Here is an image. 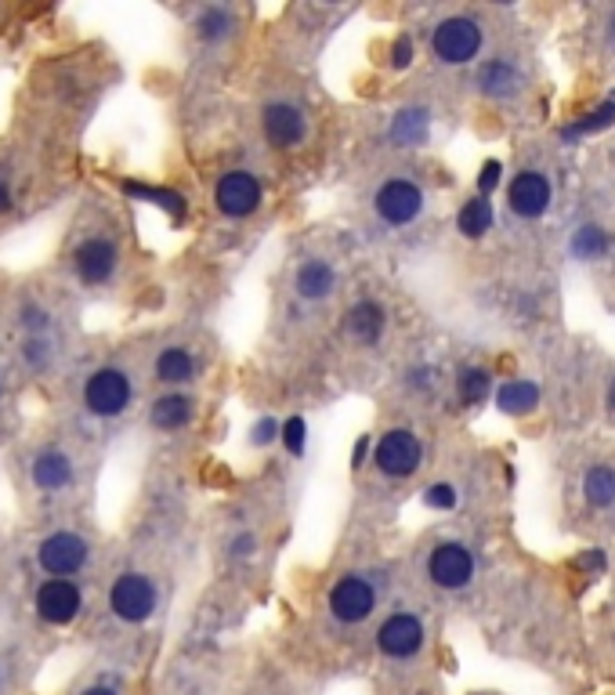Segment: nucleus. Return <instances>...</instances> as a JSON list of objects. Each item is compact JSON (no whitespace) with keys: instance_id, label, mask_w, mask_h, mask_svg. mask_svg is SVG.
Masks as SVG:
<instances>
[{"instance_id":"f257e3e1","label":"nucleus","mask_w":615,"mask_h":695,"mask_svg":"<svg viewBox=\"0 0 615 695\" xmlns=\"http://www.w3.org/2000/svg\"><path fill=\"white\" fill-rule=\"evenodd\" d=\"M62 265H66V276L73 279L76 290H84V294L116 290L127 276V265H131L123 225L116 218H105V214L91 218L87 225H76L66 243V254H62Z\"/></svg>"},{"instance_id":"f03ea898","label":"nucleus","mask_w":615,"mask_h":695,"mask_svg":"<svg viewBox=\"0 0 615 695\" xmlns=\"http://www.w3.org/2000/svg\"><path fill=\"white\" fill-rule=\"evenodd\" d=\"M76 406L95 424H120L138 406V373L120 359L95 362L76 384Z\"/></svg>"},{"instance_id":"7ed1b4c3","label":"nucleus","mask_w":615,"mask_h":695,"mask_svg":"<svg viewBox=\"0 0 615 695\" xmlns=\"http://www.w3.org/2000/svg\"><path fill=\"white\" fill-rule=\"evenodd\" d=\"M22 478L37 500H66L80 489V460L66 442H37L22 457Z\"/></svg>"},{"instance_id":"20e7f679","label":"nucleus","mask_w":615,"mask_h":695,"mask_svg":"<svg viewBox=\"0 0 615 695\" xmlns=\"http://www.w3.org/2000/svg\"><path fill=\"white\" fill-rule=\"evenodd\" d=\"M91 565H95V540L73 525L51 529L33 547V569L44 580H80Z\"/></svg>"},{"instance_id":"39448f33","label":"nucleus","mask_w":615,"mask_h":695,"mask_svg":"<svg viewBox=\"0 0 615 695\" xmlns=\"http://www.w3.org/2000/svg\"><path fill=\"white\" fill-rule=\"evenodd\" d=\"M257 134L272 153H294L312 138V113L294 95H268L257 109Z\"/></svg>"},{"instance_id":"423d86ee","label":"nucleus","mask_w":615,"mask_h":695,"mask_svg":"<svg viewBox=\"0 0 615 695\" xmlns=\"http://www.w3.org/2000/svg\"><path fill=\"white\" fill-rule=\"evenodd\" d=\"M160 580L145 569H123L109 583V594H105V605L113 612V619L127 623V627H142L149 623L156 612H160Z\"/></svg>"},{"instance_id":"0eeeda50","label":"nucleus","mask_w":615,"mask_h":695,"mask_svg":"<svg viewBox=\"0 0 615 695\" xmlns=\"http://www.w3.org/2000/svg\"><path fill=\"white\" fill-rule=\"evenodd\" d=\"M265 196H268V181L254 167H225L214 178V189H210L214 214H221L225 221L254 218L257 210L265 207Z\"/></svg>"},{"instance_id":"6e6552de","label":"nucleus","mask_w":615,"mask_h":695,"mask_svg":"<svg viewBox=\"0 0 615 695\" xmlns=\"http://www.w3.org/2000/svg\"><path fill=\"white\" fill-rule=\"evenodd\" d=\"M377 601H380L377 572L351 569L341 572V576H333L330 591H326V612H330L333 623L359 627V623H366L377 612Z\"/></svg>"},{"instance_id":"1a4fd4ad","label":"nucleus","mask_w":615,"mask_h":695,"mask_svg":"<svg viewBox=\"0 0 615 695\" xmlns=\"http://www.w3.org/2000/svg\"><path fill=\"white\" fill-rule=\"evenodd\" d=\"M29 605H33V616H37L44 627L66 630L84 616L87 591L80 580H44V576H40Z\"/></svg>"},{"instance_id":"9d476101","label":"nucleus","mask_w":615,"mask_h":695,"mask_svg":"<svg viewBox=\"0 0 615 695\" xmlns=\"http://www.w3.org/2000/svg\"><path fill=\"white\" fill-rule=\"evenodd\" d=\"M246 11L236 4H199L189 15V37L199 51H225L243 37Z\"/></svg>"},{"instance_id":"9b49d317","label":"nucleus","mask_w":615,"mask_h":695,"mask_svg":"<svg viewBox=\"0 0 615 695\" xmlns=\"http://www.w3.org/2000/svg\"><path fill=\"white\" fill-rule=\"evenodd\" d=\"M341 290V272H337V261L322 258V254H308L294 265L290 272V297L304 308H322L330 305L333 297Z\"/></svg>"},{"instance_id":"f8f14e48","label":"nucleus","mask_w":615,"mask_h":695,"mask_svg":"<svg viewBox=\"0 0 615 695\" xmlns=\"http://www.w3.org/2000/svg\"><path fill=\"white\" fill-rule=\"evenodd\" d=\"M203 373V359L192 344L185 341H167L152 352L149 362V381L160 391H192V384Z\"/></svg>"},{"instance_id":"ddd939ff","label":"nucleus","mask_w":615,"mask_h":695,"mask_svg":"<svg viewBox=\"0 0 615 695\" xmlns=\"http://www.w3.org/2000/svg\"><path fill=\"white\" fill-rule=\"evenodd\" d=\"M420 210H424V189H420L413 178H384L373 192V214H377L380 225H388V229H406L413 221L420 218Z\"/></svg>"},{"instance_id":"4468645a","label":"nucleus","mask_w":615,"mask_h":695,"mask_svg":"<svg viewBox=\"0 0 615 695\" xmlns=\"http://www.w3.org/2000/svg\"><path fill=\"white\" fill-rule=\"evenodd\" d=\"M66 334H15V370L26 377V381H51L62 366V355H66Z\"/></svg>"},{"instance_id":"2eb2a0df","label":"nucleus","mask_w":615,"mask_h":695,"mask_svg":"<svg viewBox=\"0 0 615 695\" xmlns=\"http://www.w3.org/2000/svg\"><path fill=\"white\" fill-rule=\"evenodd\" d=\"M369 464L384 478H413L424 464V446L409 428H388L380 438H373Z\"/></svg>"},{"instance_id":"dca6fc26","label":"nucleus","mask_w":615,"mask_h":695,"mask_svg":"<svg viewBox=\"0 0 615 695\" xmlns=\"http://www.w3.org/2000/svg\"><path fill=\"white\" fill-rule=\"evenodd\" d=\"M482 48V29L478 22L464 19V15H453V19H442L431 33V51H435L438 62L445 66H467Z\"/></svg>"},{"instance_id":"f3484780","label":"nucleus","mask_w":615,"mask_h":695,"mask_svg":"<svg viewBox=\"0 0 615 695\" xmlns=\"http://www.w3.org/2000/svg\"><path fill=\"white\" fill-rule=\"evenodd\" d=\"M199 417V399L192 391H156L145 406V424L156 435H181Z\"/></svg>"},{"instance_id":"a211bd4d","label":"nucleus","mask_w":615,"mask_h":695,"mask_svg":"<svg viewBox=\"0 0 615 695\" xmlns=\"http://www.w3.org/2000/svg\"><path fill=\"white\" fill-rule=\"evenodd\" d=\"M388 334V308L377 297H355L341 312V337L351 348H377Z\"/></svg>"},{"instance_id":"6ab92c4d","label":"nucleus","mask_w":615,"mask_h":695,"mask_svg":"<svg viewBox=\"0 0 615 695\" xmlns=\"http://www.w3.org/2000/svg\"><path fill=\"white\" fill-rule=\"evenodd\" d=\"M120 192L131 203H145V207L167 214V221L178 225V229L181 225H189L192 203H189V196H185L181 189H174V185H156V181L127 178V181H120Z\"/></svg>"},{"instance_id":"aec40b11","label":"nucleus","mask_w":615,"mask_h":695,"mask_svg":"<svg viewBox=\"0 0 615 695\" xmlns=\"http://www.w3.org/2000/svg\"><path fill=\"white\" fill-rule=\"evenodd\" d=\"M377 652L388 659H413L424 648V623L413 612H391L377 627Z\"/></svg>"},{"instance_id":"412c9836","label":"nucleus","mask_w":615,"mask_h":695,"mask_svg":"<svg viewBox=\"0 0 615 695\" xmlns=\"http://www.w3.org/2000/svg\"><path fill=\"white\" fill-rule=\"evenodd\" d=\"M427 576H431V583L445 587V591H460V587H467V583H471V576H474L471 551H467L464 543H456V540L438 543L435 551L427 554Z\"/></svg>"},{"instance_id":"4be33fe9","label":"nucleus","mask_w":615,"mask_h":695,"mask_svg":"<svg viewBox=\"0 0 615 695\" xmlns=\"http://www.w3.org/2000/svg\"><path fill=\"white\" fill-rule=\"evenodd\" d=\"M550 207V181L540 171H521L511 181V210L518 218H540Z\"/></svg>"},{"instance_id":"5701e85b","label":"nucleus","mask_w":615,"mask_h":695,"mask_svg":"<svg viewBox=\"0 0 615 695\" xmlns=\"http://www.w3.org/2000/svg\"><path fill=\"white\" fill-rule=\"evenodd\" d=\"M518 84H521L518 69L511 62H503V58H492V62H485L478 69V91L489 98H511L518 91Z\"/></svg>"},{"instance_id":"b1692460","label":"nucleus","mask_w":615,"mask_h":695,"mask_svg":"<svg viewBox=\"0 0 615 695\" xmlns=\"http://www.w3.org/2000/svg\"><path fill=\"white\" fill-rule=\"evenodd\" d=\"M427 131H431V120H427L424 109H402L391 120V142L398 149H417V145H424Z\"/></svg>"},{"instance_id":"393cba45","label":"nucleus","mask_w":615,"mask_h":695,"mask_svg":"<svg viewBox=\"0 0 615 695\" xmlns=\"http://www.w3.org/2000/svg\"><path fill=\"white\" fill-rule=\"evenodd\" d=\"M279 446L290 460L308 457V446H312V428H308V417L304 413H290V417L279 420Z\"/></svg>"},{"instance_id":"a878e982","label":"nucleus","mask_w":615,"mask_h":695,"mask_svg":"<svg viewBox=\"0 0 615 695\" xmlns=\"http://www.w3.org/2000/svg\"><path fill=\"white\" fill-rule=\"evenodd\" d=\"M492 221H496L492 203L485 200V196H474V200H467L464 207H460V214H456V229L464 232L467 239H482L485 232L492 229Z\"/></svg>"},{"instance_id":"bb28decb","label":"nucleus","mask_w":615,"mask_h":695,"mask_svg":"<svg viewBox=\"0 0 615 695\" xmlns=\"http://www.w3.org/2000/svg\"><path fill=\"white\" fill-rule=\"evenodd\" d=\"M536 402H540V388L532 381H507L496 391V406H500L503 413H514V417L529 413Z\"/></svg>"},{"instance_id":"cd10ccee","label":"nucleus","mask_w":615,"mask_h":695,"mask_svg":"<svg viewBox=\"0 0 615 695\" xmlns=\"http://www.w3.org/2000/svg\"><path fill=\"white\" fill-rule=\"evenodd\" d=\"M489 388H492V377H489V370H482V366H464L460 377H456V395H460L464 406H478V402H485Z\"/></svg>"},{"instance_id":"c85d7f7f","label":"nucleus","mask_w":615,"mask_h":695,"mask_svg":"<svg viewBox=\"0 0 615 695\" xmlns=\"http://www.w3.org/2000/svg\"><path fill=\"white\" fill-rule=\"evenodd\" d=\"M257 554H261V536H257V529H236V533H228V540H225V558H228L232 565L254 562Z\"/></svg>"},{"instance_id":"c756f323","label":"nucleus","mask_w":615,"mask_h":695,"mask_svg":"<svg viewBox=\"0 0 615 695\" xmlns=\"http://www.w3.org/2000/svg\"><path fill=\"white\" fill-rule=\"evenodd\" d=\"M246 446L257 449V453L279 446V417H275V413H261V417L250 420V428H246Z\"/></svg>"},{"instance_id":"7c9ffc66","label":"nucleus","mask_w":615,"mask_h":695,"mask_svg":"<svg viewBox=\"0 0 615 695\" xmlns=\"http://www.w3.org/2000/svg\"><path fill=\"white\" fill-rule=\"evenodd\" d=\"M583 489H587L590 504L608 507L615 500V471H612V467H590Z\"/></svg>"},{"instance_id":"2f4dec72","label":"nucleus","mask_w":615,"mask_h":695,"mask_svg":"<svg viewBox=\"0 0 615 695\" xmlns=\"http://www.w3.org/2000/svg\"><path fill=\"white\" fill-rule=\"evenodd\" d=\"M615 124V102H605L597 113H590L587 120H579V124L565 127V138H576V134H594V131H605V127Z\"/></svg>"},{"instance_id":"473e14b6","label":"nucleus","mask_w":615,"mask_h":695,"mask_svg":"<svg viewBox=\"0 0 615 695\" xmlns=\"http://www.w3.org/2000/svg\"><path fill=\"white\" fill-rule=\"evenodd\" d=\"M456 504H460V493L449 482H435L424 489V507H431V511H453Z\"/></svg>"},{"instance_id":"72a5a7b5","label":"nucleus","mask_w":615,"mask_h":695,"mask_svg":"<svg viewBox=\"0 0 615 695\" xmlns=\"http://www.w3.org/2000/svg\"><path fill=\"white\" fill-rule=\"evenodd\" d=\"M413 55H417V48H413V37H409V33H398V37L391 40V48H388V66L395 69V73H402V69L413 66Z\"/></svg>"},{"instance_id":"f704fd0d","label":"nucleus","mask_w":615,"mask_h":695,"mask_svg":"<svg viewBox=\"0 0 615 695\" xmlns=\"http://www.w3.org/2000/svg\"><path fill=\"white\" fill-rule=\"evenodd\" d=\"M572 250H576L579 258H597V254L605 250V232L594 229V225L579 229V236H576V243H572Z\"/></svg>"},{"instance_id":"c9c22d12","label":"nucleus","mask_w":615,"mask_h":695,"mask_svg":"<svg viewBox=\"0 0 615 695\" xmlns=\"http://www.w3.org/2000/svg\"><path fill=\"white\" fill-rule=\"evenodd\" d=\"M15 207H19V185H15V174L0 167V218L15 214Z\"/></svg>"},{"instance_id":"e433bc0d","label":"nucleus","mask_w":615,"mask_h":695,"mask_svg":"<svg viewBox=\"0 0 615 695\" xmlns=\"http://www.w3.org/2000/svg\"><path fill=\"white\" fill-rule=\"evenodd\" d=\"M369 457H373V435H369V431H362V435L355 438V442H351L348 467H351V471H355V475H359L362 467L369 464Z\"/></svg>"},{"instance_id":"4c0bfd02","label":"nucleus","mask_w":615,"mask_h":695,"mask_svg":"<svg viewBox=\"0 0 615 695\" xmlns=\"http://www.w3.org/2000/svg\"><path fill=\"white\" fill-rule=\"evenodd\" d=\"M500 174H503L500 160H485L482 163V174H478V196H485V200H489V192L500 185Z\"/></svg>"},{"instance_id":"58836bf2","label":"nucleus","mask_w":615,"mask_h":695,"mask_svg":"<svg viewBox=\"0 0 615 695\" xmlns=\"http://www.w3.org/2000/svg\"><path fill=\"white\" fill-rule=\"evenodd\" d=\"M579 565H587V569H601V565H605V554L590 551V554H583V558H579Z\"/></svg>"},{"instance_id":"ea45409f","label":"nucleus","mask_w":615,"mask_h":695,"mask_svg":"<svg viewBox=\"0 0 615 695\" xmlns=\"http://www.w3.org/2000/svg\"><path fill=\"white\" fill-rule=\"evenodd\" d=\"M80 695H120V688H113V685H87Z\"/></svg>"},{"instance_id":"a19ab883","label":"nucleus","mask_w":615,"mask_h":695,"mask_svg":"<svg viewBox=\"0 0 615 695\" xmlns=\"http://www.w3.org/2000/svg\"><path fill=\"white\" fill-rule=\"evenodd\" d=\"M4 402H8V381H4V373H0V410H4Z\"/></svg>"},{"instance_id":"79ce46f5","label":"nucleus","mask_w":615,"mask_h":695,"mask_svg":"<svg viewBox=\"0 0 615 695\" xmlns=\"http://www.w3.org/2000/svg\"><path fill=\"white\" fill-rule=\"evenodd\" d=\"M608 402H612V406H615V384H612V391H608Z\"/></svg>"},{"instance_id":"37998d69","label":"nucleus","mask_w":615,"mask_h":695,"mask_svg":"<svg viewBox=\"0 0 615 695\" xmlns=\"http://www.w3.org/2000/svg\"><path fill=\"white\" fill-rule=\"evenodd\" d=\"M0 692H4V670H0Z\"/></svg>"}]
</instances>
